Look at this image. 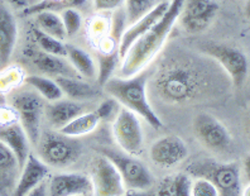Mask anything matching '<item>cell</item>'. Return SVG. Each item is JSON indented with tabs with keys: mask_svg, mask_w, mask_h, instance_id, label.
Returning <instances> with one entry per match:
<instances>
[{
	"mask_svg": "<svg viewBox=\"0 0 250 196\" xmlns=\"http://www.w3.org/2000/svg\"><path fill=\"white\" fill-rule=\"evenodd\" d=\"M217 71L208 61L187 53L162 60L153 75L157 95L168 104H187L208 94L217 81Z\"/></svg>",
	"mask_w": 250,
	"mask_h": 196,
	"instance_id": "6da1fadb",
	"label": "cell"
},
{
	"mask_svg": "<svg viewBox=\"0 0 250 196\" xmlns=\"http://www.w3.org/2000/svg\"><path fill=\"white\" fill-rule=\"evenodd\" d=\"M183 0H169L167 12L156 25L138 38L120 59L119 76L130 77L146 70L166 46L172 29L177 24Z\"/></svg>",
	"mask_w": 250,
	"mask_h": 196,
	"instance_id": "7a4b0ae2",
	"label": "cell"
},
{
	"mask_svg": "<svg viewBox=\"0 0 250 196\" xmlns=\"http://www.w3.org/2000/svg\"><path fill=\"white\" fill-rule=\"evenodd\" d=\"M103 87L107 95L119 103L120 107L137 114L150 127L154 129L163 127V122L148 99V74L146 70L130 77L114 75L103 85Z\"/></svg>",
	"mask_w": 250,
	"mask_h": 196,
	"instance_id": "3957f363",
	"label": "cell"
},
{
	"mask_svg": "<svg viewBox=\"0 0 250 196\" xmlns=\"http://www.w3.org/2000/svg\"><path fill=\"white\" fill-rule=\"evenodd\" d=\"M10 105L17 111L19 123L27 133L33 146L38 144L42 134V122L44 118V99L41 98L33 89L10 92Z\"/></svg>",
	"mask_w": 250,
	"mask_h": 196,
	"instance_id": "277c9868",
	"label": "cell"
},
{
	"mask_svg": "<svg viewBox=\"0 0 250 196\" xmlns=\"http://www.w3.org/2000/svg\"><path fill=\"white\" fill-rule=\"evenodd\" d=\"M37 147L43 162L48 167L57 169H62L75 162L83 151L77 138L64 135L58 131L42 132Z\"/></svg>",
	"mask_w": 250,
	"mask_h": 196,
	"instance_id": "5b68a950",
	"label": "cell"
},
{
	"mask_svg": "<svg viewBox=\"0 0 250 196\" xmlns=\"http://www.w3.org/2000/svg\"><path fill=\"white\" fill-rule=\"evenodd\" d=\"M188 172L196 177L208 178L215 185L220 196H241L240 170L236 163L198 161L188 166Z\"/></svg>",
	"mask_w": 250,
	"mask_h": 196,
	"instance_id": "8992f818",
	"label": "cell"
},
{
	"mask_svg": "<svg viewBox=\"0 0 250 196\" xmlns=\"http://www.w3.org/2000/svg\"><path fill=\"white\" fill-rule=\"evenodd\" d=\"M202 52L215 61L235 87H241L249 75V60L241 49L223 43H208Z\"/></svg>",
	"mask_w": 250,
	"mask_h": 196,
	"instance_id": "52a82bcc",
	"label": "cell"
},
{
	"mask_svg": "<svg viewBox=\"0 0 250 196\" xmlns=\"http://www.w3.org/2000/svg\"><path fill=\"white\" fill-rule=\"evenodd\" d=\"M101 154L109 158L116 170L119 171L125 185L129 190H148L154 182L152 172L142 162L141 159L133 154L113 148H103Z\"/></svg>",
	"mask_w": 250,
	"mask_h": 196,
	"instance_id": "ba28073f",
	"label": "cell"
},
{
	"mask_svg": "<svg viewBox=\"0 0 250 196\" xmlns=\"http://www.w3.org/2000/svg\"><path fill=\"white\" fill-rule=\"evenodd\" d=\"M113 135L123 152L137 156L143 150L144 133L141 119L123 107L113 119Z\"/></svg>",
	"mask_w": 250,
	"mask_h": 196,
	"instance_id": "9c48e42d",
	"label": "cell"
},
{
	"mask_svg": "<svg viewBox=\"0 0 250 196\" xmlns=\"http://www.w3.org/2000/svg\"><path fill=\"white\" fill-rule=\"evenodd\" d=\"M219 10V0H183L177 23L187 33H202L214 23Z\"/></svg>",
	"mask_w": 250,
	"mask_h": 196,
	"instance_id": "30bf717a",
	"label": "cell"
},
{
	"mask_svg": "<svg viewBox=\"0 0 250 196\" xmlns=\"http://www.w3.org/2000/svg\"><path fill=\"white\" fill-rule=\"evenodd\" d=\"M90 178L95 196H122L126 191L119 171L104 154H98L92 159Z\"/></svg>",
	"mask_w": 250,
	"mask_h": 196,
	"instance_id": "8fae6325",
	"label": "cell"
},
{
	"mask_svg": "<svg viewBox=\"0 0 250 196\" xmlns=\"http://www.w3.org/2000/svg\"><path fill=\"white\" fill-rule=\"evenodd\" d=\"M193 134L200 143L212 151H226L231 146L229 131L217 118L208 113H200L193 118Z\"/></svg>",
	"mask_w": 250,
	"mask_h": 196,
	"instance_id": "7c38bea8",
	"label": "cell"
},
{
	"mask_svg": "<svg viewBox=\"0 0 250 196\" xmlns=\"http://www.w3.org/2000/svg\"><path fill=\"white\" fill-rule=\"evenodd\" d=\"M85 33L96 53L119 51V40L113 33L111 18L105 13H96L86 21Z\"/></svg>",
	"mask_w": 250,
	"mask_h": 196,
	"instance_id": "4fadbf2b",
	"label": "cell"
},
{
	"mask_svg": "<svg viewBox=\"0 0 250 196\" xmlns=\"http://www.w3.org/2000/svg\"><path fill=\"white\" fill-rule=\"evenodd\" d=\"M149 156L153 162L162 169H172L187 158L188 147L178 135H165L152 144Z\"/></svg>",
	"mask_w": 250,
	"mask_h": 196,
	"instance_id": "5bb4252c",
	"label": "cell"
},
{
	"mask_svg": "<svg viewBox=\"0 0 250 196\" xmlns=\"http://www.w3.org/2000/svg\"><path fill=\"white\" fill-rule=\"evenodd\" d=\"M169 6V0H161L150 12L144 14L142 18L134 22L133 24H129L123 32L119 40V55L120 59L125 55V52L130 48V46L138 38H141L144 33L149 31L153 25L158 23L159 19L165 16Z\"/></svg>",
	"mask_w": 250,
	"mask_h": 196,
	"instance_id": "9a60e30c",
	"label": "cell"
},
{
	"mask_svg": "<svg viewBox=\"0 0 250 196\" xmlns=\"http://www.w3.org/2000/svg\"><path fill=\"white\" fill-rule=\"evenodd\" d=\"M47 193H48V196L91 195V178L83 174H76V172L58 174L49 180Z\"/></svg>",
	"mask_w": 250,
	"mask_h": 196,
	"instance_id": "2e32d148",
	"label": "cell"
},
{
	"mask_svg": "<svg viewBox=\"0 0 250 196\" xmlns=\"http://www.w3.org/2000/svg\"><path fill=\"white\" fill-rule=\"evenodd\" d=\"M25 55L29 57L37 70L42 72V75L53 77V79L64 76H79L70 65V62L67 61V59L63 56L49 55V53L43 52L40 48H34V47H28L25 49Z\"/></svg>",
	"mask_w": 250,
	"mask_h": 196,
	"instance_id": "e0dca14e",
	"label": "cell"
},
{
	"mask_svg": "<svg viewBox=\"0 0 250 196\" xmlns=\"http://www.w3.org/2000/svg\"><path fill=\"white\" fill-rule=\"evenodd\" d=\"M19 27L14 13L6 3H0V66H6L16 51Z\"/></svg>",
	"mask_w": 250,
	"mask_h": 196,
	"instance_id": "ac0fdd59",
	"label": "cell"
},
{
	"mask_svg": "<svg viewBox=\"0 0 250 196\" xmlns=\"http://www.w3.org/2000/svg\"><path fill=\"white\" fill-rule=\"evenodd\" d=\"M0 142H3L16 154L23 167L28 156L31 154L32 144L18 118L0 123Z\"/></svg>",
	"mask_w": 250,
	"mask_h": 196,
	"instance_id": "d6986e66",
	"label": "cell"
},
{
	"mask_svg": "<svg viewBox=\"0 0 250 196\" xmlns=\"http://www.w3.org/2000/svg\"><path fill=\"white\" fill-rule=\"evenodd\" d=\"M49 174V167L43 162L40 157L29 154L21 170L18 182L16 185L12 196H24L34 187H37L42 181L46 180Z\"/></svg>",
	"mask_w": 250,
	"mask_h": 196,
	"instance_id": "ffe728a7",
	"label": "cell"
},
{
	"mask_svg": "<svg viewBox=\"0 0 250 196\" xmlns=\"http://www.w3.org/2000/svg\"><path fill=\"white\" fill-rule=\"evenodd\" d=\"M83 113H85L83 103L68 98H62L57 101L49 103L44 108V117L55 131L63 128L67 123Z\"/></svg>",
	"mask_w": 250,
	"mask_h": 196,
	"instance_id": "44dd1931",
	"label": "cell"
},
{
	"mask_svg": "<svg viewBox=\"0 0 250 196\" xmlns=\"http://www.w3.org/2000/svg\"><path fill=\"white\" fill-rule=\"evenodd\" d=\"M21 166L16 154L0 142V196H12L21 175Z\"/></svg>",
	"mask_w": 250,
	"mask_h": 196,
	"instance_id": "7402d4cb",
	"label": "cell"
},
{
	"mask_svg": "<svg viewBox=\"0 0 250 196\" xmlns=\"http://www.w3.org/2000/svg\"><path fill=\"white\" fill-rule=\"evenodd\" d=\"M70 65L76 71L77 75L87 81H94L98 76V65L91 53L85 51L76 44L66 43V56Z\"/></svg>",
	"mask_w": 250,
	"mask_h": 196,
	"instance_id": "603a6c76",
	"label": "cell"
},
{
	"mask_svg": "<svg viewBox=\"0 0 250 196\" xmlns=\"http://www.w3.org/2000/svg\"><path fill=\"white\" fill-rule=\"evenodd\" d=\"M56 81L61 87L63 96L76 101H89L99 95V90L83 77H57Z\"/></svg>",
	"mask_w": 250,
	"mask_h": 196,
	"instance_id": "cb8c5ba5",
	"label": "cell"
},
{
	"mask_svg": "<svg viewBox=\"0 0 250 196\" xmlns=\"http://www.w3.org/2000/svg\"><path fill=\"white\" fill-rule=\"evenodd\" d=\"M34 27L41 29L44 33L52 36L60 41L66 42L67 34L64 31L63 22H62L61 14L55 10H41L33 14Z\"/></svg>",
	"mask_w": 250,
	"mask_h": 196,
	"instance_id": "d4e9b609",
	"label": "cell"
},
{
	"mask_svg": "<svg viewBox=\"0 0 250 196\" xmlns=\"http://www.w3.org/2000/svg\"><path fill=\"white\" fill-rule=\"evenodd\" d=\"M25 85L33 89L41 98L48 103H53L63 98V92L53 77L46 75H29L25 77Z\"/></svg>",
	"mask_w": 250,
	"mask_h": 196,
	"instance_id": "484cf974",
	"label": "cell"
},
{
	"mask_svg": "<svg viewBox=\"0 0 250 196\" xmlns=\"http://www.w3.org/2000/svg\"><path fill=\"white\" fill-rule=\"evenodd\" d=\"M191 184L187 174H172L161 181L156 196H191Z\"/></svg>",
	"mask_w": 250,
	"mask_h": 196,
	"instance_id": "4316f807",
	"label": "cell"
},
{
	"mask_svg": "<svg viewBox=\"0 0 250 196\" xmlns=\"http://www.w3.org/2000/svg\"><path fill=\"white\" fill-rule=\"evenodd\" d=\"M100 123L101 122L99 120L95 111H85V113L80 114L79 117L71 120L70 123H67L58 132H61L64 135H68V137L80 138L95 132Z\"/></svg>",
	"mask_w": 250,
	"mask_h": 196,
	"instance_id": "83f0119b",
	"label": "cell"
},
{
	"mask_svg": "<svg viewBox=\"0 0 250 196\" xmlns=\"http://www.w3.org/2000/svg\"><path fill=\"white\" fill-rule=\"evenodd\" d=\"M25 71L21 65H6L0 70V92L6 95L25 84Z\"/></svg>",
	"mask_w": 250,
	"mask_h": 196,
	"instance_id": "f1b7e54d",
	"label": "cell"
},
{
	"mask_svg": "<svg viewBox=\"0 0 250 196\" xmlns=\"http://www.w3.org/2000/svg\"><path fill=\"white\" fill-rule=\"evenodd\" d=\"M95 60H96V65H98V76H96V81L103 86L110 77L114 76L115 70L119 68V51H113V52L107 53H96Z\"/></svg>",
	"mask_w": 250,
	"mask_h": 196,
	"instance_id": "f546056e",
	"label": "cell"
},
{
	"mask_svg": "<svg viewBox=\"0 0 250 196\" xmlns=\"http://www.w3.org/2000/svg\"><path fill=\"white\" fill-rule=\"evenodd\" d=\"M32 34H33L37 48H40L41 51L49 53V55L63 56V57L66 56V42L44 33L34 25L32 27Z\"/></svg>",
	"mask_w": 250,
	"mask_h": 196,
	"instance_id": "4dcf8cb0",
	"label": "cell"
},
{
	"mask_svg": "<svg viewBox=\"0 0 250 196\" xmlns=\"http://www.w3.org/2000/svg\"><path fill=\"white\" fill-rule=\"evenodd\" d=\"M159 1L161 0H124V13L128 25L150 12Z\"/></svg>",
	"mask_w": 250,
	"mask_h": 196,
	"instance_id": "1f68e13d",
	"label": "cell"
},
{
	"mask_svg": "<svg viewBox=\"0 0 250 196\" xmlns=\"http://www.w3.org/2000/svg\"><path fill=\"white\" fill-rule=\"evenodd\" d=\"M61 18L63 22V27L67 38L76 36L81 28L83 27V13L80 12L75 6H70V8H64L61 12Z\"/></svg>",
	"mask_w": 250,
	"mask_h": 196,
	"instance_id": "d6a6232c",
	"label": "cell"
},
{
	"mask_svg": "<svg viewBox=\"0 0 250 196\" xmlns=\"http://www.w3.org/2000/svg\"><path fill=\"white\" fill-rule=\"evenodd\" d=\"M85 0H42L38 4L33 5L32 8H24V14H34L41 10H58L64 9V8H70L75 6L77 8L79 5H83Z\"/></svg>",
	"mask_w": 250,
	"mask_h": 196,
	"instance_id": "836d02e7",
	"label": "cell"
},
{
	"mask_svg": "<svg viewBox=\"0 0 250 196\" xmlns=\"http://www.w3.org/2000/svg\"><path fill=\"white\" fill-rule=\"evenodd\" d=\"M120 108L122 107H120L119 103L111 96H109L107 99L101 101L94 111L98 115L100 122H113Z\"/></svg>",
	"mask_w": 250,
	"mask_h": 196,
	"instance_id": "e575fe53",
	"label": "cell"
},
{
	"mask_svg": "<svg viewBox=\"0 0 250 196\" xmlns=\"http://www.w3.org/2000/svg\"><path fill=\"white\" fill-rule=\"evenodd\" d=\"M191 196H220L215 185L208 178L196 177L191 184Z\"/></svg>",
	"mask_w": 250,
	"mask_h": 196,
	"instance_id": "d590c367",
	"label": "cell"
},
{
	"mask_svg": "<svg viewBox=\"0 0 250 196\" xmlns=\"http://www.w3.org/2000/svg\"><path fill=\"white\" fill-rule=\"evenodd\" d=\"M92 6L96 13L118 12L124 8V0H92Z\"/></svg>",
	"mask_w": 250,
	"mask_h": 196,
	"instance_id": "8d00e7d4",
	"label": "cell"
},
{
	"mask_svg": "<svg viewBox=\"0 0 250 196\" xmlns=\"http://www.w3.org/2000/svg\"><path fill=\"white\" fill-rule=\"evenodd\" d=\"M47 186H48V182H47L46 180L42 181L38 186L34 187L33 190L29 191V193L24 196H48V193H47Z\"/></svg>",
	"mask_w": 250,
	"mask_h": 196,
	"instance_id": "74e56055",
	"label": "cell"
},
{
	"mask_svg": "<svg viewBox=\"0 0 250 196\" xmlns=\"http://www.w3.org/2000/svg\"><path fill=\"white\" fill-rule=\"evenodd\" d=\"M122 196H156L148 190H129L125 191Z\"/></svg>",
	"mask_w": 250,
	"mask_h": 196,
	"instance_id": "f35d334b",
	"label": "cell"
},
{
	"mask_svg": "<svg viewBox=\"0 0 250 196\" xmlns=\"http://www.w3.org/2000/svg\"><path fill=\"white\" fill-rule=\"evenodd\" d=\"M244 174L247 180L250 182V154H248L244 159Z\"/></svg>",
	"mask_w": 250,
	"mask_h": 196,
	"instance_id": "ab89813d",
	"label": "cell"
},
{
	"mask_svg": "<svg viewBox=\"0 0 250 196\" xmlns=\"http://www.w3.org/2000/svg\"><path fill=\"white\" fill-rule=\"evenodd\" d=\"M5 1H8L12 5L17 6V8H27L28 6L27 0H5Z\"/></svg>",
	"mask_w": 250,
	"mask_h": 196,
	"instance_id": "60d3db41",
	"label": "cell"
},
{
	"mask_svg": "<svg viewBox=\"0 0 250 196\" xmlns=\"http://www.w3.org/2000/svg\"><path fill=\"white\" fill-rule=\"evenodd\" d=\"M244 13H245V17H247L248 19H250V0H245Z\"/></svg>",
	"mask_w": 250,
	"mask_h": 196,
	"instance_id": "b9f144b4",
	"label": "cell"
},
{
	"mask_svg": "<svg viewBox=\"0 0 250 196\" xmlns=\"http://www.w3.org/2000/svg\"><path fill=\"white\" fill-rule=\"evenodd\" d=\"M6 104V98H5V95H4V94H1V92H0V108L3 107V105H5Z\"/></svg>",
	"mask_w": 250,
	"mask_h": 196,
	"instance_id": "7bdbcfd3",
	"label": "cell"
},
{
	"mask_svg": "<svg viewBox=\"0 0 250 196\" xmlns=\"http://www.w3.org/2000/svg\"><path fill=\"white\" fill-rule=\"evenodd\" d=\"M241 196H250V185L247 187V189H245L244 191H243Z\"/></svg>",
	"mask_w": 250,
	"mask_h": 196,
	"instance_id": "ee69618b",
	"label": "cell"
},
{
	"mask_svg": "<svg viewBox=\"0 0 250 196\" xmlns=\"http://www.w3.org/2000/svg\"><path fill=\"white\" fill-rule=\"evenodd\" d=\"M248 126H249V131H250V115H249V122H248Z\"/></svg>",
	"mask_w": 250,
	"mask_h": 196,
	"instance_id": "f6af8a7d",
	"label": "cell"
}]
</instances>
